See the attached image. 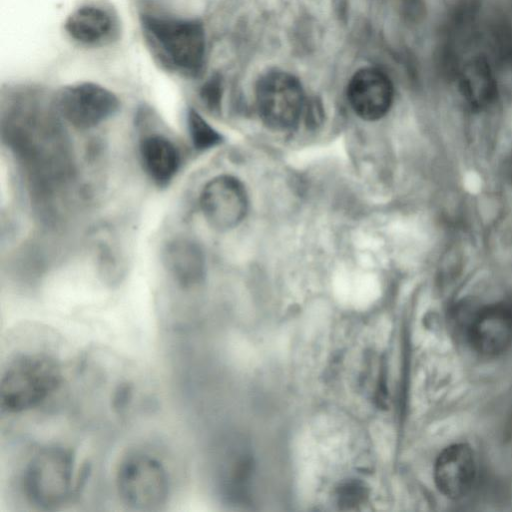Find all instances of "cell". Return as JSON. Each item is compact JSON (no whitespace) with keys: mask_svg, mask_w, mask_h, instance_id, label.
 <instances>
[{"mask_svg":"<svg viewBox=\"0 0 512 512\" xmlns=\"http://www.w3.org/2000/svg\"><path fill=\"white\" fill-rule=\"evenodd\" d=\"M141 28L152 56L162 68L185 78L201 74L206 40L199 20L145 14L141 16Z\"/></svg>","mask_w":512,"mask_h":512,"instance_id":"6da1fadb","label":"cell"},{"mask_svg":"<svg viewBox=\"0 0 512 512\" xmlns=\"http://www.w3.org/2000/svg\"><path fill=\"white\" fill-rule=\"evenodd\" d=\"M59 361L44 351H20L5 364L0 380L3 412L20 413L47 399L60 385Z\"/></svg>","mask_w":512,"mask_h":512,"instance_id":"7a4b0ae2","label":"cell"},{"mask_svg":"<svg viewBox=\"0 0 512 512\" xmlns=\"http://www.w3.org/2000/svg\"><path fill=\"white\" fill-rule=\"evenodd\" d=\"M74 458L60 446L39 449L28 461L23 474L26 497L36 507L54 510L72 495Z\"/></svg>","mask_w":512,"mask_h":512,"instance_id":"3957f363","label":"cell"},{"mask_svg":"<svg viewBox=\"0 0 512 512\" xmlns=\"http://www.w3.org/2000/svg\"><path fill=\"white\" fill-rule=\"evenodd\" d=\"M116 487L121 500L131 509L153 511L167 502L170 480L159 459L137 452L121 461Z\"/></svg>","mask_w":512,"mask_h":512,"instance_id":"277c9868","label":"cell"},{"mask_svg":"<svg viewBox=\"0 0 512 512\" xmlns=\"http://www.w3.org/2000/svg\"><path fill=\"white\" fill-rule=\"evenodd\" d=\"M55 112L81 130L94 128L114 116L120 107L118 97L93 82L62 87L52 99Z\"/></svg>","mask_w":512,"mask_h":512,"instance_id":"5b68a950","label":"cell"},{"mask_svg":"<svg viewBox=\"0 0 512 512\" xmlns=\"http://www.w3.org/2000/svg\"><path fill=\"white\" fill-rule=\"evenodd\" d=\"M256 103L262 121L278 131L296 126L305 105L300 82L283 71H270L260 78Z\"/></svg>","mask_w":512,"mask_h":512,"instance_id":"8992f818","label":"cell"},{"mask_svg":"<svg viewBox=\"0 0 512 512\" xmlns=\"http://www.w3.org/2000/svg\"><path fill=\"white\" fill-rule=\"evenodd\" d=\"M247 194L242 183L230 175L212 178L203 187L199 205L213 228L225 231L236 227L247 211Z\"/></svg>","mask_w":512,"mask_h":512,"instance_id":"52a82bcc","label":"cell"},{"mask_svg":"<svg viewBox=\"0 0 512 512\" xmlns=\"http://www.w3.org/2000/svg\"><path fill=\"white\" fill-rule=\"evenodd\" d=\"M477 476V461L473 449L464 443L446 447L434 465V480L438 490L450 499H460L472 489Z\"/></svg>","mask_w":512,"mask_h":512,"instance_id":"ba28073f","label":"cell"},{"mask_svg":"<svg viewBox=\"0 0 512 512\" xmlns=\"http://www.w3.org/2000/svg\"><path fill=\"white\" fill-rule=\"evenodd\" d=\"M347 97L359 117L373 121L388 112L393 100V86L384 72L363 68L351 78Z\"/></svg>","mask_w":512,"mask_h":512,"instance_id":"9c48e42d","label":"cell"},{"mask_svg":"<svg viewBox=\"0 0 512 512\" xmlns=\"http://www.w3.org/2000/svg\"><path fill=\"white\" fill-rule=\"evenodd\" d=\"M468 340L479 354L494 356L512 344V308L495 304L481 309L468 326Z\"/></svg>","mask_w":512,"mask_h":512,"instance_id":"30bf717a","label":"cell"},{"mask_svg":"<svg viewBox=\"0 0 512 512\" xmlns=\"http://www.w3.org/2000/svg\"><path fill=\"white\" fill-rule=\"evenodd\" d=\"M162 263L167 273L183 288L199 284L205 274V259L199 245L188 238H174L165 244Z\"/></svg>","mask_w":512,"mask_h":512,"instance_id":"8fae6325","label":"cell"},{"mask_svg":"<svg viewBox=\"0 0 512 512\" xmlns=\"http://www.w3.org/2000/svg\"><path fill=\"white\" fill-rule=\"evenodd\" d=\"M139 155L145 172L159 186L169 184L181 163L175 144L161 134L144 136L139 144Z\"/></svg>","mask_w":512,"mask_h":512,"instance_id":"7c38bea8","label":"cell"},{"mask_svg":"<svg viewBox=\"0 0 512 512\" xmlns=\"http://www.w3.org/2000/svg\"><path fill=\"white\" fill-rule=\"evenodd\" d=\"M74 40L95 45L109 39L114 30L111 14L101 7L84 5L71 12L64 24Z\"/></svg>","mask_w":512,"mask_h":512,"instance_id":"4fadbf2b","label":"cell"},{"mask_svg":"<svg viewBox=\"0 0 512 512\" xmlns=\"http://www.w3.org/2000/svg\"><path fill=\"white\" fill-rule=\"evenodd\" d=\"M186 122L191 142L196 149L207 150L221 142V135L194 108L187 110Z\"/></svg>","mask_w":512,"mask_h":512,"instance_id":"5bb4252c","label":"cell"},{"mask_svg":"<svg viewBox=\"0 0 512 512\" xmlns=\"http://www.w3.org/2000/svg\"><path fill=\"white\" fill-rule=\"evenodd\" d=\"M366 495V488L362 483L348 481L337 489L336 499L339 507L350 509L361 504Z\"/></svg>","mask_w":512,"mask_h":512,"instance_id":"9a60e30c","label":"cell"},{"mask_svg":"<svg viewBox=\"0 0 512 512\" xmlns=\"http://www.w3.org/2000/svg\"><path fill=\"white\" fill-rule=\"evenodd\" d=\"M200 97L210 111L220 109L222 97V80L219 75H213L200 89Z\"/></svg>","mask_w":512,"mask_h":512,"instance_id":"2e32d148","label":"cell"}]
</instances>
